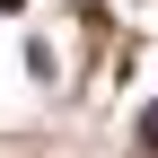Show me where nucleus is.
Here are the masks:
<instances>
[{"label":"nucleus","mask_w":158,"mask_h":158,"mask_svg":"<svg viewBox=\"0 0 158 158\" xmlns=\"http://www.w3.org/2000/svg\"><path fill=\"white\" fill-rule=\"evenodd\" d=\"M0 9H18V0H0Z\"/></svg>","instance_id":"obj_1"}]
</instances>
